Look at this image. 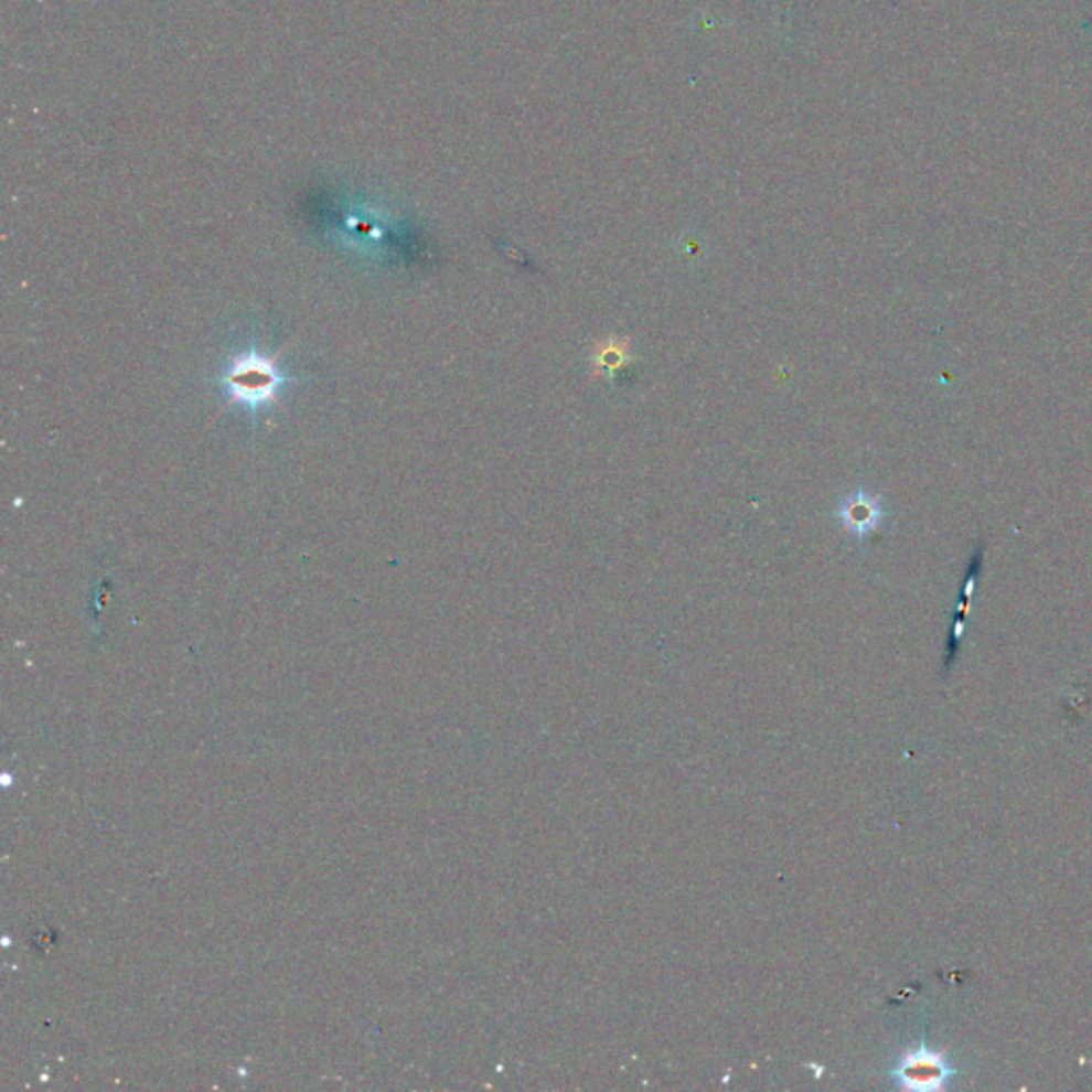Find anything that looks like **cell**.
I'll return each mask as SVG.
<instances>
[{"mask_svg": "<svg viewBox=\"0 0 1092 1092\" xmlns=\"http://www.w3.org/2000/svg\"><path fill=\"white\" fill-rule=\"evenodd\" d=\"M954 1071L939 1054L929 1050H918L900 1060L895 1078L902 1089L913 1091H941L952 1080Z\"/></svg>", "mask_w": 1092, "mask_h": 1092, "instance_id": "obj_2", "label": "cell"}, {"mask_svg": "<svg viewBox=\"0 0 1092 1092\" xmlns=\"http://www.w3.org/2000/svg\"><path fill=\"white\" fill-rule=\"evenodd\" d=\"M838 521L847 534L856 536L858 540H865L884 525L886 508L879 495L858 489L849 493L838 506Z\"/></svg>", "mask_w": 1092, "mask_h": 1092, "instance_id": "obj_3", "label": "cell"}, {"mask_svg": "<svg viewBox=\"0 0 1092 1092\" xmlns=\"http://www.w3.org/2000/svg\"><path fill=\"white\" fill-rule=\"evenodd\" d=\"M612 344H614V340H611L604 349H600V351H598V356H596V363H598L600 367H604V370H619V365L614 363V358H617L621 365H625V353H628V351H625L621 344H619V346H612Z\"/></svg>", "mask_w": 1092, "mask_h": 1092, "instance_id": "obj_4", "label": "cell"}, {"mask_svg": "<svg viewBox=\"0 0 1092 1092\" xmlns=\"http://www.w3.org/2000/svg\"><path fill=\"white\" fill-rule=\"evenodd\" d=\"M231 404H242L258 410L278 397L285 376L278 372L276 361L265 354L248 353L237 356L223 376Z\"/></svg>", "mask_w": 1092, "mask_h": 1092, "instance_id": "obj_1", "label": "cell"}]
</instances>
